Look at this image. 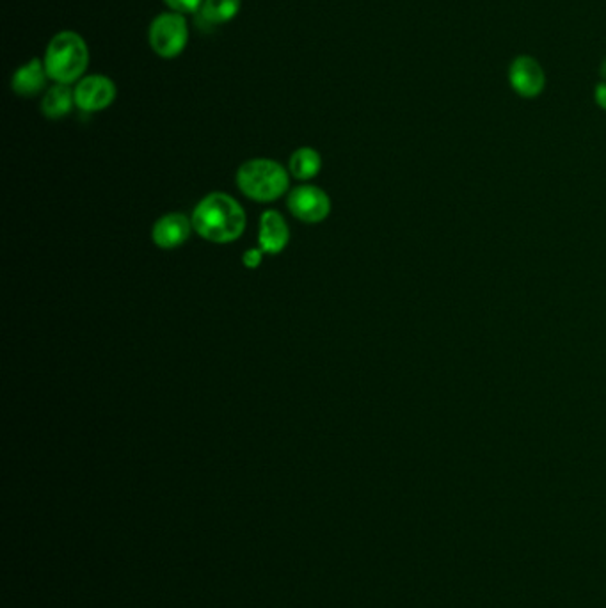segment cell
Listing matches in <instances>:
<instances>
[{
	"instance_id": "1",
	"label": "cell",
	"mask_w": 606,
	"mask_h": 608,
	"mask_svg": "<svg viewBox=\"0 0 606 608\" xmlns=\"http://www.w3.org/2000/svg\"><path fill=\"white\" fill-rule=\"evenodd\" d=\"M196 234L215 244L234 242L246 230V212L236 200L225 193H212L193 212Z\"/></svg>"
},
{
	"instance_id": "2",
	"label": "cell",
	"mask_w": 606,
	"mask_h": 608,
	"mask_svg": "<svg viewBox=\"0 0 606 608\" xmlns=\"http://www.w3.org/2000/svg\"><path fill=\"white\" fill-rule=\"evenodd\" d=\"M43 63L56 84L69 86L78 82L89 67V48L80 34L63 31L50 39Z\"/></svg>"
},
{
	"instance_id": "3",
	"label": "cell",
	"mask_w": 606,
	"mask_h": 608,
	"mask_svg": "<svg viewBox=\"0 0 606 608\" xmlns=\"http://www.w3.org/2000/svg\"><path fill=\"white\" fill-rule=\"evenodd\" d=\"M236 185L249 200L274 202L287 193L288 174L276 161L253 159L236 171Z\"/></svg>"
},
{
	"instance_id": "4",
	"label": "cell",
	"mask_w": 606,
	"mask_h": 608,
	"mask_svg": "<svg viewBox=\"0 0 606 608\" xmlns=\"http://www.w3.org/2000/svg\"><path fill=\"white\" fill-rule=\"evenodd\" d=\"M189 41V27L180 13H162L150 26V45L162 59L178 58Z\"/></svg>"
},
{
	"instance_id": "5",
	"label": "cell",
	"mask_w": 606,
	"mask_h": 608,
	"mask_svg": "<svg viewBox=\"0 0 606 608\" xmlns=\"http://www.w3.org/2000/svg\"><path fill=\"white\" fill-rule=\"evenodd\" d=\"M288 210L304 223H322L331 212L329 196L313 185H303L288 194Z\"/></svg>"
},
{
	"instance_id": "6",
	"label": "cell",
	"mask_w": 606,
	"mask_h": 608,
	"mask_svg": "<svg viewBox=\"0 0 606 608\" xmlns=\"http://www.w3.org/2000/svg\"><path fill=\"white\" fill-rule=\"evenodd\" d=\"M75 105L84 112H99L116 100V84L105 75H88L73 89Z\"/></svg>"
},
{
	"instance_id": "7",
	"label": "cell",
	"mask_w": 606,
	"mask_h": 608,
	"mask_svg": "<svg viewBox=\"0 0 606 608\" xmlns=\"http://www.w3.org/2000/svg\"><path fill=\"white\" fill-rule=\"evenodd\" d=\"M193 230H194L193 219H189L187 215H183L180 212H172V214L162 215L153 225L152 238H153L155 246H159L161 249H176L183 242H187Z\"/></svg>"
},
{
	"instance_id": "8",
	"label": "cell",
	"mask_w": 606,
	"mask_h": 608,
	"mask_svg": "<svg viewBox=\"0 0 606 608\" xmlns=\"http://www.w3.org/2000/svg\"><path fill=\"white\" fill-rule=\"evenodd\" d=\"M288 240H290V230L283 215L276 210L264 212L260 219V236H258L260 249L269 255H277L288 246Z\"/></svg>"
},
{
	"instance_id": "9",
	"label": "cell",
	"mask_w": 606,
	"mask_h": 608,
	"mask_svg": "<svg viewBox=\"0 0 606 608\" xmlns=\"http://www.w3.org/2000/svg\"><path fill=\"white\" fill-rule=\"evenodd\" d=\"M47 79L50 77L47 73L45 63L39 58H34L13 73L11 88L20 97H34L45 89Z\"/></svg>"
},
{
	"instance_id": "10",
	"label": "cell",
	"mask_w": 606,
	"mask_h": 608,
	"mask_svg": "<svg viewBox=\"0 0 606 608\" xmlns=\"http://www.w3.org/2000/svg\"><path fill=\"white\" fill-rule=\"evenodd\" d=\"M510 80L512 86L517 89V93H521L523 97H536L544 84L540 68L530 58H519L514 63L510 71Z\"/></svg>"
},
{
	"instance_id": "11",
	"label": "cell",
	"mask_w": 606,
	"mask_h": 608,
	"mask_svg": "<svg viewBox=\"0 0 606 608\" xmlns=\"http://www.w3.org/2000/svg\"><path fill=\"white\" fill-rule=\"evenodd\" d=\"M240 11V0H204L198 11V24L217 27L232 22Z\"/></svg>"
},
{
	"instance_id": "12",
	"label": "cell",
	"mask_w": 606,
	"mask_h": 608,
	"mask_svg": "<svg viewBox=\"0 0 606 608\" xmlns=\"http://www.w3.org/2000/svg\"><path fill=\"white\" fill-rule=\"evenodd\" d=\"M75 103V93L68 84H54L43 97L41 110L50 120H61L69 114Z\"/></svg>"
},
{
	"instance_id": "13",
	"label": "cell",
	"mask_w": 606,
	"mask_h": 608,
	"mask_svg": "<svg viewBox=\"0 0 606 608\" xmlns=\"http://www.w3.org/2000/svg\"><path fill=\"white\" fill-rule=\"evenodd\" d=\"M288 168L294 178L298 180H311L315 178L322 169V159L320 153L313 148H299L292 153Z\"/></svg>"
},
{
	"instance_id": "14",
	"label": "cell",
	"mask_w": 606,
	"mask_h": 608,
	"mask_svg": "<svg viewBox=\"0 0 606 608\" xmlns=\"http://www.w3.org/2000/svg\"><path fill=\"white\" fill-rule=\"evenodd\" d=\"M174 13H198L204 0H164Z\"/></svg>"
},
{
	"instance_id": "15",
	"label": "cell",
	"mask_w": 606,
	"mask_h": 608,
	"mask_svg": "<svg viewBox=\"0 0 606 608\" xmlns=\"http://www.w3.org/2000/svg\"><path fill=\"white\" fill-rule=\"evenodd\" d=\"M262 258H264V251H262L260 247H258V249L255 247V249H249V251L244 253L242 262H244V266H246L247 269H256V267H260Z\"/></svg>"
},
{
	"instance_id": "16",
	"label": "cell",
	"mask_w": 606,
	"mask_h": 608,
	"mask_svg": "<svg viewBox=\"0 0 606 608\" xmlns=\"http://www.w3.org/2000/svg\"><path fill=\"white\" fill-rule=\"evenodd\" d=\"M596 99H598V103L606 109V84L600 86L598 91H596Z\"/></svg>"
},
{
	"instance_id": "17",
	"label": "cell",
	"mask_w": 606,
	"mask_h": 608,
	"mask_svg": "<svg viewBox=\"0 0 606 608\" xmlns=\"http://www.w3.org/2000/svg\"><path fill=\"white\" fill-rule=\"evenodd\" d=\"M605 71H606V65H605Z\"/></svg>"
}]
</instances>
